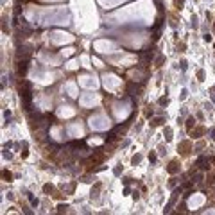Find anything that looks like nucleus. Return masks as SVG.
<instances>
[{"label":"nucleus","mask_w":215,"mask_h":215,"mask_svg":"<svg viewBox=\"0 0 215 215\" xmlns=\"http://www.w3.org/2000/svg\"><path fill=\"white\" fill-rule=\"evenodd\" d=\"M109 23L115 25H151L154 20V5L151 0H140L108 16Z\"/></svg>","instance_id":"1"},{"label":"nucleus","mask_w":215,"mask_h":215,"mask_svg":"<svg viewBox=\"0 0 215 215\" xmlns=\"http://www.w3.org/2000/svg\"><path fill=\"white\" fill-rule=\"evenodd\" d=\"M32 25H68L70 13L65 7H29L25 11Z\"/></svg>","instance_id":"2"},{"label":"nucleus","mask_w":215,"mask_h":215,"mask_svg":"<svg viewBox=\"0 0 215 215\" xmlns=\"http://www.w3.org/2000/svg\"><path fill=\"white\" fill-rule=\"evenodd\" d=\"M88 124H90V127L93 129V131H108L109 127H111V120L108 115H104V113H95V115H92V117L88 118Z\"/></svg>","instance_id":"3"},{"label":"nucleus","mask_w":215,"mask_h":215,"mask_svg":"<svg viewBox=\"0 0 215 215\" xmlns=\"http://www.w3.org/2000/svg\"><path fill=\"white\" fill-rule=\"evenodd\" d=\"M93 50L99 52V54H117V52H122L120 49H118V45L115 41H111V39H97V41H93Z\"/></svg>","instance_id":"4"},{"label":"nucleus","mask_w":215,"mask_h":215,"mask_svg":"<svg viewBox=\"0 0 215 215\" xmlns=\"http://www.w3.org/2000/svg\"><path fill=\"white\" fill-rule=\"evenodd\" d=\"M113 115H115V120L117 122H124L126 118L131 115V102L129 100H118L113 104Z\"/></svg>","instance_id":"5"},{"label":"nucleus","mask_w":215,"mask_h":215,"mask_svg":"<svg viewBox=\"0 0 215 215\" xmlns=\"http://www.w3.org/2000/svg\"><path fill=\"white\" fill-rule=\"evenodd\" d=\"M102 86L109 92V93H117L122 88V79L117 74H104L102 76Z\"/></svg>","instance_id":"6"},{"label":"nucleus","mask_w":215,"mask_h":215,"mask_svg":"<svg viewBox=\"0 0 215 215\" xmlns=\"http://www.w3.org/2000/svg\"><path fill=\"white\" fill-rule=\"evenodd\" d=\"M120 41H124V45L131 47V49H140L142 45H145L147 34L140 32V34H124V38L120 36Z\"/></svg>","instance_id":"7"},{"label":"nucleus","mask_w":215,"mask_h":215,"mask_svg":"<svg viewBox=\"0 0 215 215\" xmlns=\"http://www.w3.org/2000/svg\"><path fill=\"white\" fill-rule=\"evenodd\" d=\"M49 39L52 45H68L74 41V36L70 32H65V31H52L49 34Z\"/></svg>","instance_id":"8"},{"label":"nucleus","mask_w":215,"mask_h":215,"mask_svg":"<svg viewBox=\"0 0 215 215\" xmlns=\"http://www.w3.org/2000/svg\"><path fill=\"white\" fill-rule=\"evenodd\" d=\"M31 77L32 81H36L39 84H50V82H54V79H56V74H52V72H47V70H32V74H31Z\"/></svg>","instance_id":"9"},{"label":"nucleus","mask_w":215,"mask_h":215,"mask_svg":"<svg viewBox=\"0 0 215 215\" xmlns=\"http://www.w3.org/2000/svg\"><path fill=\"white\" fill-rule=\"evenodd\" d=\"M109 63L115 65V66H129V65H135V63H136V56L126 54V52H122V56H113V54H111Z\"/></svg>","instance_id":"10"},{"label":"nucleus","mask_w":215,"mask_h":215,"mask_svg":"<svg viewBox=\"0 0 215 215\" xmlns=\"http://www.w3.org/2000/svg\"><path fill=\"white\" fill-rule=\"evenodd\" d=\"M99 102H100V95L93 93V92H86V93H81L79 97V104L82 108H95Z\"/></svg>","instance_id":"11"},{"label":"nucleus","mask_w":215,"mask_h":215,"mask_svg":"<svg viewBox=\"0 0 215 215\" xmlns=\"http://www.w3.org/2000/svg\"><path fill=\"white\" fill-rule=\"evenodd\" d=\"M79 84L86 90H97L99 88V79L97 76H90V74H82L79 76Z\"/></svg>","instance_id":"12"},{"label":"nucleus","mask_w":215,"mask_h":215,"mask_svg":"<svg viewBox=\"0 0 215 215\" xmlns=\"http://www.w3.org/2000/svg\"><path fill=\"white\" fill-rule=\"evenodd\" d=\"M66 135L70 138H82L84 136V127L81 122H72L66 126Z\"/></svg>","instance_id":"13"},{"label":"nucleus","mask_w":215,"mask_h":215,"mask_svg":"<svg viewBox=\"0 0 215 215\" xmlns=\"http://www.w3.org/2000/svg\"><path fill=\"white\" fill-rule=\"evenodd\" d=\"M204 203H206V196L201 194V192H196V194H192V196L188 197V208H190V210L201 208Z\"/></svg>","instance_id":"14"},{"label":"nucleus","mask_w":215,"mask_h":215,"mask_svg":"<svg viewBox=\"0 0 215 215\" xmlns=\"http://www.w3.org/2000/svg\"><path fill=\"white\" fill-rule=\"evenodd\" d=\"M38 59L43 65H49V66H58L59 63H61V58L56 56V54H50V52H39Z\"/></svg>","instance_id":"15"},{"label":"nucleus","mask_w":215,"mask_h":215,"mask_svg":"<svg viewBox=\"0 0 215 215\" xmlns=\"http://www.w3.org/2000/svg\"><path fill=\"white\" fill-rule=\"evenodd\" d=\"M76 115V108L70 106V104H63L58 108V117L59 118H70Z\"/></svg>","instance_id":"16"},{"label":"nucleus","mask_w":215,"mask_h":215,"mask_svg":"<svg viewBox=\"0 0 215 215\" xmlns=\"http://www.w3.org/2000/svg\"><path fill=\"white\" fill-rule=\"evenodd\" d=\"M63 90L66 92V95H68V97H77V95H79L77 84H76L74 81H68V82H65V84H63Z\"/></svg>","instance_id":"17"},{"label":"nucleus","mask_w":215,"mask_h":215,"mask_svg":"<svg viewBox=\"0 0 215 215\" xmlns=\"http://www.w3.org/2000/svg\"><path fill=\"white\" fill-rule=\"evenodd\" d=\"M99 4L104 7V9H111V7H117L120 5L122 2H126V0H97Z\"/></svg>","instance_id":"18"},{"label":"nucleus","mask_w":215,"mask_h":215,"mask_svg":"<svg viewBox=\"0 0 215 215\" xmlns=\"http://www.w3.org/2000/svg\"><path fill=\"white\" fill-rule=\"evenodd\" d=\"M50 136L54 138L56 142H61V140H63V127H59V126L50 127Z\"/></svg>","instance_id":"19"},{"label":"nucleus","mask_w":215,"mask_h":215,"mask_svg":"<svg viewBox=\"0 0 215 215\" xmlns=\"http://www.w3.org/2000/svg\"><path fill=\"white\" fill-rule=\"evenodd\" d=\"M65 68H66V70H76V68H79V59H70V61L65 65Z\"/></svg>","instance_id":"20"},{"label":"nucleus","mask_w":215,"mask_h":215,"mask_svg":"<svg viewBox=\"0 0 215 215\" xmlns=\"http://www.w3.org/2000/svg\"><path fill=\"white\" fill-rule=\"evenodd\" d=\"M74 52H76V49H74V47H66V49H63V50H61V56H63V58H68V56H72Z\"/></svg>","instance_id":"21"},{"label":"nucleus","mask_w":215,"mask_h":215,"mask_svg":"<svg viewBox=\"0 0 215 215\" xmlns=\"http://www.w3.org/2000/svg\"><path fill=\"white\" fill-rule=\"evenodd\" d=\"M167 170H169L170 174H174V172H177V170H179V167H177V161H170V165L167 167Z\"/></svg>","instance_id":"22"},{"label":"nucleus","mask_w":215,"mask_h":215,"mask_svg":"<svg viewBox=\"0 0 215 215\" xmlns=\"http://www.w3.org/2000/svg\"><path fill=\"white\" fill-rule=\"evenodd\" d=\"M81 63H82V66H86V68H90L92 65H90V58L88 56H81Z\"/></svg>","instance_id":"23"},{"label":"nucleus","mask_w":215,"mask_h":215,"mask_svg":"<svg viewBox=\"0 0 215 215\" xmlns=\"http://www.w3.org/2000/svg\"><path fill=\"white\" fill-rule=\"evenodd\" d=\"M88 143H90V145H100V143H102V140H100V138H92Z\"/></svg>","instance_id":"24"},{"label":"nucleus","mask_w":215,"mask_h":215,"mask_svg":"<svg viewBox=\"0 0 215 215\" xmlns=\"http://www.w3.org/2000/svg\"><path fill=\"white\" fill-rule=\"evenodd\" d=\"M140 161H142V156H140V154H136V156H133V165H138Z\"/></svg>","instance_id":"25"},{"label":"nucleus","mask_w":215,"mask_h":215,"mask_svg":"<svg viewBox=\"0 0 215 215\" xmlns=\"http://www.w3.org/2000/svg\"><path fill=\"white\" fill-rule=\"evenodd\" d=\"M93 65H95V66H99V68H102V66H104V65H102V61H100V59H97V58H93Z\"/></svg>","instance_id":"26"},{"label":"nucleus","mask_w":215,"mask_h":215,"mask_svg":"<svg viewBox=\"0 0 215 215\" xmlns=\"http://www.w3.org/2000/svg\"><path fill=\"white\" fill-rule=\"evenodd\" d=\"M186 122H188V124H186V127H188V129H190V127H192V126H194V124H196V118H188V120H186Z\"/></svg>","instance_id":"27"},{"label":"nucleus","mask_w":215,"mask_h":215,"mask_svg":"<svg viewBox=\"0 0 215 215\" xmlns=\"http://www.w3.org/2000/svg\"><path fill=\"white\" fill-rule=\"evenodd\" d=\"M203 133H204V129H203V127H199V129H196V131H194V135H196V138L199 136V135H203Z\"/></svg>","instance_id":"28"},{"label":"nucleus","mask_w":215,"mask_h":215,"mask_svg":"<svg viewBox=\"0 0 215 215\" xmlns=\"http://www.w3.org/2000/svg\"><path fill=\"white\" fill-rule=\"evenodd\" d=\"M153 124H154V126H160V124H163V118H156V120L153 122Z\"/></svg>","instance_id":"29"},{"label":"nucleus","mask_w":215,"mask_h":215,"mask_svg":"<svg viewBox=\"0 0 215 215\" xmlns=\"http://www.w3.org/2000/svg\"><path fill=\"white\" fill-rule=\"evenodd\" d=\"M197 76H199V79L203 81V77H204V72H203V70H199V72H197Z\"/></svg>","instance_id":"30"},{"label":"nucleus","mask_w":215,"mask_h":215,"mask_svg":"<svg viewBox=\"0 0 215 215\" xmlns=\"http://www.w3.org/2000/svg\"><path fill=\"white\" fill-rule=\"evenodd\" d=\"M212 99H213V100H215V88H213V90H212Z\"/></svg>","instance_id":"31"},{"label":"nucleus","mask_w":215,"mask_h":215,"mask_svg":"<svg viewBox=\"0 0 215 215\" xmlns=\"http://www.w3.org/2000/svg\"><path fill=\"white\" fill-rule=\"evenodd\" d=\"M212 138L215 140V129H212Z\"/></svg>","instance_id":"32"},{"label":"nucleus","mask_w":215,"mask_h":215,"mask_svg":"<svg viewBox=\"0 0 215 215\" xmlns=\"http://www.w3.org/2000/svg\"><path fill=\"white\" fill-rule=\"evenodd\" d=\"M47 2H54V0H47Z\"/></svg>","instance_id":"33"}]
</instances>
